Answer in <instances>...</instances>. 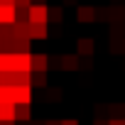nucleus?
Returning <instances> with one entry per match:
<instances>
[{
    "label": "nucleus",
    "mask_w": 125,
    "mask_h": 125,
    "mask_svg": "<svg viewBox=\"0 0 125 125\" xmlns=\"http://www.w3.org/2000/svg\"><path fill=\"white\" fill-rule=\"evenodd\" d=\"M47 86V71H32V88H44Z\"/></svg>",
    "instance_id": "obj_14"
},
{
    "label": "nucleus",
    "mask_w": 125,
    "mask_h": 125,
    "mask_svg": "<svg viewBox=\"0 0 125 125\" xmlns=\"http://www.w3.org/2000/svg\"><path fill=\"white\" fill-rule=\"evenodd\" d=\"M0 125H15V120H8V123H0Z\"/></svg>",
    "instance_id": "obj_26"
},
{
    "label": "nucleus",
    "mask_w": 125,
    "mask_h": 125,
    "mask_svg": "<svg viewBox=\"0 0 125 125\" xmlns=\"http://www.w3.org/2000/svg\"><path fill=\"white\" fill-rule=\"evenodd\" d=\"M27 15H30V22H49V8L37 3V5H30L27 8Z\"/></svg>",
    "instance_id": "obj_1"
},
{
    "label": "nucleus",
    "mask_w": 125,
    "mask_h": 125,
    "mask_svg": "<svg viewBox=\"0 0 125 125\" xmlns=\"http://www.w3.org/2000/svg\"><path fill=\"white\" fill-rule=\"evenodd\" d=\"M61 125H79V120H61Z\"/></svg>",
    "instance_id": "obj_23"
},
{
    "label": "nucleus",
    "mask_w": 125,
    "mask_h": 125,
    "mask_svg": "<svg viewBox=\"0 0 125 125\" xmlns=\"http://www.w3.org/2000/svg\"><path fill=\"white\" fill-rule=\"evenodd\" d=\"M47 22H30V39H47Z\"/></svg>",
    "instance_id": "obj_5"
},
{
    "label": "nucleus",
    "mask_w": 125,
    "mask_h": 125,
    "mask_svg": "<svg viewBox=\"0 0 125 125\" xmlns=\"http://www.w3.org/2000/svg\"><path fill=\"white\" fill-rule=\"evenodd\" d=\"M15 83V71H0V86H12Z\"/></svg>",
    "instance_id": "obj_19"
},
{
    "label": "nucleus",
    "mask_w": 125,
    "mask_h": 125,
    "mask_svg": "<svg viewBox=\"0 0 125 125\" xmlns=\"http://www.w3.org/2000/svg\"><path fill=\"white\" fill-rule=\"evenodd\" d=\"M59 66L61 69H66V71H71V69H79V59L74 56V54H64L59 59Z\"/></svg>",
    "instance_id": "obj_13"
},
{
    "label": "nucleus",
    "mask_w": 125,
    "mask_h": 125,
    "mask_svg": "<svg viewBox=\"0 0 125 125\" xmlns=\"http://www.w3.org/2000/svg\"><path fill=\"white\" fill-rule=\"evenodd\" d=\"M15 5H17V8H30L32 3H30V0H15Z\"/></svg>",
    "instance_id": "obj_21"
},
{
    "label": "nucleus",
    "mask_w": 125,
    "mask_h": 125,
    "mask_svg": "<svg viewBox=\"0 0 125 125\" xmlns=\"http://www.w3.org/2000/svg\"><path fill=\"white\" fill-rule=\"evenodd\" d=\"M15 120H20V123H30L32 120L30 103H15Z\"/></svg>",
    "instance_id": "obj_8"
},
{
    "label": "nucleus",
    "mask_w": 125,
    "mask_h": 125,
    "mask_svg": "<svg viewBox=\"0 0 125 125\" xmlns=\"http://www.w3.org/2000/svg\"><path fill=\"white\" fill-rule=\"evenodd\" d=\"M0 103H15V91H12V86H0Z\"/></svg>",
    "instance_id": "obj_15"
},
{
    "label": "nucleus",
    "mask_w": 125,
    "mask_h": 125,
    "mask_svg": "<svg viewBox=\"0 0 125 125\" xmlns=\"http://www.w3.org/2000/svg\"><path fill=\"white\" fill-rule=\"evenodd\" d=\"M15 71H32V54L30 52H22V54L15 52Z\"/></svg>",
    "instance_id": "obj_4"
},
{
    "label": "nucleus",
    "mask_w": 125,
    "mask_h": 125,
    "mask_svg": "<svg viewBox=\"0 0 125 125\" xmlns=\"http://www.w3.org/2000/svg\"><path fill=\"white\" fill-rule=\"evenodd\" d=\"M0 5H15V0H0Z\"/></svg>",
    "instance_id": "obj_25"
},
{
    "label": "nucleus",
    "mask_w": 125,
    "mask_h": 125,
    "mask_svg": "<svg viewBox=\"0 0 125 125\" xmlns=\"http://www.w3.org/2000/svg\"><path fill=\"white\" fill-rule=\"evenodd\" d=\"M0 52H3V44H0Z\"/></svg>",
    "instance_id": "obj_29"
},
{
    "label": "nucleus",
    "mask_w": 125,
    "mask_h": 125,
    "mask_svg": "<svg viewBox=\"0 0 125 125\" xmlns=\"http://www.w3.org/2000/svg\"><path fill=\"white\" fill-rule=\"evenodd\" d=\"M108 125H125V118H110Z\"/></svg>",
    "instance_id": "obj_20"
},
{
    "label": "nucleus",
    "mask_w": 125,
    "mask_h": 125,
    "mask_svg": "<svg viewBox=\"0 0 125 125\" xmlns=\"http://www.w3.org/2000/svg\"><path fill=\"white\" fill-rule=\"evenodd\" d=\"M76 49H79V54H81V56H91V54H93V49H96V42H93V39H88V37H81V39L76 42Z\"/></svg>",
    "instance_id": "obj_10"
},
{
    "label": "nucleus",
    "mask_w": 125,
    "mask_h": 125,
    "mask_svg": "<svg viewBox=\"0 0 125 125\" xmlns=\"http://www.w3.org/2000/svg\"><path fill=\"white\" fill-rule=\"evenodd\" d=\"M12 34H15L17 39H30V22L15 20V22H12Z\"/></svg>",
    "instance_id": "obj_6"
},
{
    "label": "nucleus",
    "mask_w": 125,
    "mask_h": 125,
    "mask_svg": "<svg viewBox=\"0 0 125 125\" xmlns=\"http://www.w3.org/2000/svg\"><path fill=\"white\" fill-rule=\"evenodd\" d=\"M76 20H79V22H96V20H98V8L81 5V8L76 10Z\"/></svg>",
    "instance_id": "obj_2"
},
{
    "label": "nucleus",
    "mask_w": 125,
    "mask_h": 125,
    "mask_svg": "<svg viewBox=\"0 0 125 125\" xmlns=\"http://www.w3.org/2000/svg\"><path fill=\"white\" fill-rule=\"evenodd\" d=\"M123 115H125V105H123Z\"/></svg>",
    "instance_id": "obj_28"
},
{
    "label": "nucleus",
    "mask_w": 125,
    "mask_h": 125,
    "mask_svg": "<svg viewBox=\"0 0 125 125\" xmlns=\"http://www.w3.org/2000/svg\"><path fill=\"white\" fill-rule=\"evenodd\" d=\"M17 20V5H0V25H12Z\"/></svg>",
    "instance_id": "obj_3"
},
{
    "label": "nucleus",
    "mask_w": 125,
    "mask_h": 125,
    "mask_svg": "<svg viewBox=\"0 0 125 125\" xmlns=\"http://www.w3.org/2000/svg\"><path fill=\"white\" fill-rule=\"evenodd\" d=\"M12 52H17V54H22V52H30V39H17V37H15Z\"/></svg>",
    "instance_id": "obj_18"
},
{
    "label": "nucleus",
    "mask_w": 125,
    "mask_h": 125,
    "mask_svg": "<svg viewBox=\"0 0 125 125\" xmlns=\"http://www.w3.org/2000/svg\"><path fill=\"white\" fill-rule=\"evenodd\" d=\"M0 32H3V25H0Z\"/></svg>",
    "instance_id": "obj_30"
},
{
    "label": "nucleus",
    "mask_w": 125,
    "mask_h": 125,
    "mask_svg": "<svg viewBox=\"0 0 125 125\" xmlns=\"http://www.w3.org/2000/svg\"><path fill=\"white\" fill-rule=\"evenodd\" d=\"M15 103H30L32 101V86H12Z\"/></svg>",
    "instance_id": "obj_7"
},
{
    "label": "nucleus",
    "mask_w": 125,
    "mask_h": 125,
    "mask_svg": "<svg viewBox=\"0 0 125 125\" xmlns=\"http://www.w3.org/2000/svg\"><path fill=\"white\" fill-rule=\"evenodd\" d=\"M93 125H108V120H103V118H96V120H93Z\"/></svg>",
    "instance_id": "obj_22"
},
{
    "label": "nucleus",
    "mask_w": 125,
    "mask_h": 125,
    "mask_svg": "<svg viewBox=\"0 0 125 125\" xmlns=\"http://www.w3.org/2000/svg\"><path fill=\"white\" fill-rule=\"evenodd\" d=\"M64 20V8H49V22H61Z\"/></svg>",
    "instance_id": "obj_17"
},
{
    "label": "nucleus",
    "mask_w": 125,
    "mask_h": 125,
    "mask_svg": "<svg viewBox=\"0 0 125 125\" xmlns=\"http://www.w3.org/2000/svg\"><path fill=\"white\" fill-rule=\"evenodd\" d=\"M49 69V54H32V71H47Z\"/></svg>",
    "instance_id": "obj_11"
},
{
    "label": "nucleus",
    "mask_w": 125,
    "mask_h": 125,
    "mask_svg": "<svg viewBox=\"0 0 125 125\" xmlns=\"http://www.w3.org/2000/svg\"><path fill=\"white\" fill-rule=\"evenodd\" d=\"M15 120V103H0V123Z\"/></svg>",
    "instance_id": "obj_12"
},
{
    "label": "nucleus",
    "mask_w": 125,
    "mask_h": 125,
    "mask_svg": "<svg viewBox=\"0 0 125 125\" xmlns=\"http://www.w3.org/2000/svg\"><path fill=\"white\" fill-rule=\"evenodd\" d=\"M0 71H15V52H0Z\"/></svg>",
    "instance_id": "obj_9"
},
{
    "label": "nucleus",
    "mask_w": 125,
    "mask_h": 125,
    "mask_svg": "<svg viewBox=\"0 0 125 125\" xmlns=\"http://www.w3.org/2000/svg\"><path fill=\"white\" fill-rule=\"evenodd\" d=\"M44 125H61V120H44Z\"/></svg>",
    "instance_id": "obj_24"
},
{
    "label": "nucleus",
    "mask_w": 125,
    "mask_h": 125,
    "mask_svg": "<svg viewBox=\"0 0 125 125\" xmlns=\"http://www.w3.org/2000/svg\"><path fill=\"white\" fill-rule=\"evenodd\" d=\"M64 3H66V5H74V3H76V0H64Z\"/></svg>",
    "instance_id": "obj_27"
},
{
    "label": "nucleus",
    "mask_w": 125,
    "mask_h": 125,
    "mask_svg": "<svg viewBox=\"0 0 125 125\" xmlns=\"http://www.w3.org/2000/svg\"><path fill=\"white\" fill-rule=\"evenodd\" d=\"M110 22H125V8L123 5H115V8H110V17H108Z\"/></svg>",
    "instance_id": "obj_16"
}]
</instances>
